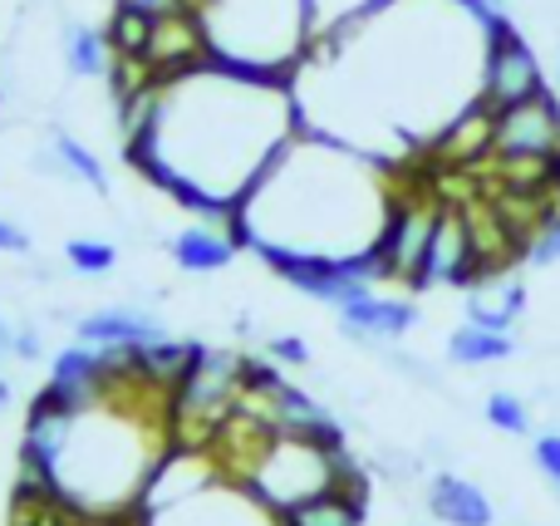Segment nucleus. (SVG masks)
I'll use <instances>...</instances> for the list:
<instances>
[{
    "mask_svg": "<svg viewBox=\"0 0 560 526\" xmlns=\"http://www.w3.org/2000/svg\"><path fill=\"white\" fill-rule=\"evenodd\" d=\"M65 69L74 79H108V69H114V45H108L104 30L84 25V20H69L65 25Z\"/></svg>",
    "mask_w": 560,
    "mask_h": 526,
    "instance_id": "4468645a",
    "label": "nucleus"
},
{
    "mask_svg": "<svg viewBox=\"0 0 560 526\" xmlns=\"http://www.w3.org/2000/svg\"><path fill=\"white\" fill-rule=\"evenodd\" d=\"M492 157L497 163H560V94L541 89L512 108H497L492 124Z\"/></svg>",
    "mask_w": 560,
    "mask_h": 526,
    "instance_id": "20e7f679",
    "label": "nucleus"
},
{
    "mask_svg": "<svg viewBox=\"0 0 560 526\" xmlns=\"http://www.w3.org/2000/svg\"><path fill=\"white\" fill-rule=\"evenodd\" d=\"M236 232L232 226H187V232H177L173 242H167V252H173V261L183 266V271H192V276H212V271H222V266H232V256H236Z\"/></svg>",
    "mask_w": 560,
    "mask_h": 526,
    "instance_id": "ddd939ff",
    "label": "nucleus"
},
{
    "mask_svg": "<svg viewBox=\"0 0 560 526\" xmlns=\"http://www.w3.org/2000/svg\"><path fill=\"white\" fill-rule=\"evenodd\" d=\"M5 354H10V325L0 320V360H5Z\"/></svg>",
    "mask_w": 560,
    "mask_h": 526,
    "instance_id": "a878e982",
    "label": "nucleus"
},
{
    "mask_svg": "<svg viewBox=\"0 0 560 526\" xmlns=\"http://www.w3.org/2000/svg\"><path fill=\"white\" fill-rule=\"evenodd\" d=\"M428 512H433L443 526H492L497 507L477 482L457 478V472H443V478L428 482Z\"/></svg>",
    "mask_w": 560,
    "mask_h": 526,
    "instance_id": "f8f14e48",
    "label": "nucleus"
},
{
    "mask_svg": "<svg viewBox=\"0 0 560 526\" xmlns=\"http://www.w3.org/2000/svg\"><path fill=\"white\" fill-rule=\"evenodd\" d=\"M153 20H158V15H148V10L128 5V0H118L114 15H108V30H104L108 45H114V55H124V59H143L148 35H153Z\"/></svg>",
    "mask_w": 560,
    "mask_h": 526,
    "instance_id": "a211bd4d",
    "label": "nucleus"
},
{
    "mask_svg": "<svg viewBox=\"0 0 560 526\" xmlns=\"http://www.w3.org/2000/svg\"><path fill=\"white\" fill-rule=\"evenodd\" d=\"M556 94H560V69H556Z\"/></svg>",
    "mask_w": 560,
    "mask_h": 526,
    "instance_id": "cd10ccee",
    "label": "nucleus"
},
{
    "mask_svg": "<svg viewBox=\"0 0 560 526\" xmlns=\"http://www.w3.org/2000/svg\"><path fill=\"white\" fill-rule=\"evenodd\" d=\"M345 468H349L345 453L329 448V443L300 439V433H276L271 448L261 453V463H256L242 482L280 517V512L305 507V502L335 492Z\"/></svg>",
    "mask_w": 560,
    "mask_h": 526,
    "instance_id": "7ed1b4c3",
    "label": "nucleus"
},
{
    "mask_svg": "<svg viewBox=\"0 0 560 526\" xmlns=\"http://www.w3.org/2000/svg\"><path fill=\"white\" fill-rule=\"evenodd\" d=\"M463 305H467V320L472 325L512 335V325L526 315V285H522V276H512V271H492V276L467 285Z\"/></svg>",
    "mask_w": 560,
    "mask_h": 526,
    "instance_id": "9b49d317",
    "label": "nucleus"
},
{
    "mask_svg": "<svg viewBox=\"0 0 560 526\" xmlns=\"http://www.w3.org/2000/svg\"><path fill=\"white\" fill-rule=\"evenodd\" d=\"M295 133L300 108L290 79L202 59L197 69L163 79L153 124L128 143V153L138 173L183 207L232 226L242 197Z\"/></svg>",
    "mask_w": 560,
    "mask_h": 526,
    "instance_id": "f257e3e1",
    "label": "nucleus"
},
{
    "mask_svg": "<svg viewBox=\"0 0 560 526\" xmlns=\"http://www.w3.org/2000/svg\"><path fill=\"white\" fill-rule=\"evenodd\" d=\"M30 252V236L20 232L15 222H5V217H0V256H25Z\"/></svg>",
    "mask_w": 560,
    "mask_h": 526,
    "instance_id": "393cba45",
    "label": "nucleus"
},
{
    "mask_svg": "<svg viewBox=\"0 0 560 526\" xmlns=\"http://www.w3.org/2000/svg\"><path fill=\"white\" fill-rule=\"evenodd\" d=\"M74 335L94 350H143V344L167 340L163 320L148 311H133V305H108V311H94L74 325Z\"/></svg>",
    "mask_w": 560,
    "mask_h": 526,
    "instance_id": "1a4fd4ad",
    "label": "nucleus"
},
{
    "mask_svg": "<svg viewBox=\"0 0 560 526\" xmlns=\"http://www.w3.org/2000/svg\"><path fill=\"white\" fill-rule=\"evenodd\" d=\"M516 354V340L506 330H487V325H457L447 335V360L453 364H467V370H482V364H502Z\"/></svg>",
    "mask_w": 560,
    "mask_h": 526,
    "instance_id": "2eb2a0df",
    "label": "nucleus"
},
{
    "mask_svg": "<svg viewBox=\"0 0 560 526\" xmlns=\"http://www.w3.org/2000/svg\"><path fill=\"white\" fill-rule=\"evenodd\" d=\"M522 261L526 266H556L560 261V207H551V212L536 222V232L526 236V246H522Z\"/></svg>",
    "mask_w": 560,
    "mask_h": 526,
    "instance_id": "aec40b11",
    "label": "nucleus"
},
{
    "mask_svg": "<svg viewBox=\"0 0 560 526\" xmlns=\"http://www.w3.org/2000/svg\"><path fill=\"white\" fill-rule=\"evenodd\" d=\"M546 89L541 59L526 45V35L506 20V25L487 30V59H482V104L487 108H512L522 98H536Z\"/></svg>",
    "mask_w": 560,
    "mask_h": 526,
    "instance_id": "423d86ee",
    "label": "nucleus"
},
{
    "mask_svg": "<svg viewBox=\"0 0 560 526\" xmlns=\"http://www.w3.org/2000/svg\"><path fill=\"white\" fill-rule=\"evenodd\" d=\"M532 458H536V468H541V478L560 492V433H541L536 448H532Z\"/></svg>",
    "mask_w": 560,
    "mask_h": 526,
    "instance_id": "4be33fe9",
    "label": "nucleus"
},
{
    "mask_svg": "<svg viewBox=\"0 0 560 526\" xmlns=\"http://www.w3.org/2000/svg\"><path fill=\"white\" fill-rule=\"evenodd\" d=\"M388 0H305V20H310V45L325 35H339V30L359 25V20L378 15Z\"/></svg>",
    "mask_w": 560,
    "mask_h": 526,
    "instance_id": "dca6fc26",
    "label": "nucleus"
},
{
    "mask_svg": "<svg viewBox=\"0 0 560 526\" xmlns=\"http://www.w3.org/2000/svg\"><path fill=\"white\" fill-rule=\"evenodd\" d=\"M443 217V202L433 197H394V212L384 222V236H378L374 256L384 266V281H404L408 291H418V276H423V256L428 242H433V226Z\"/></svg>",
    "mask_w": 560,
    "mask_h": 526,
    "instance_id": "39448f33",
    "label": "nucleus"
},
{
    "mask_svg": "<svg viewBox=\"0 0 560 526\" xmlns=\"http://www.w3.org/2000/svg\"><path fill=\"white\" fill-rule=\"evenodd\" d=\"M65 261L74 266L79 276H108L118 266V246L114 242H94V236H74L65 246Z\"/></svg>",
    "mask_w": 560,
    "mask_h": 526,
    "instance_id": "6ab92c4d",
    "label": "nucleus"
},
{
    "mask_svg": "<svg viewBox=\"0 0 560 526\" xmlns=\"http://www.w3.org/2000/svg\"><path fill=\"white\" fill-rule=\"evenodd\" d=\"M394 212L384 167L329 133L300 128L236 207V242L252 252L369 256Z\"/></svg>",
    "mask_w": 560,
    "mask_h": 526,
    "instance_id": "f03ea898",
    "label": "nucleus"
},
{
    "mask_svg": "<svg viewBox=\"0 0 560 526\" xmlns=\"http://www.w3.org/2000/svg\"><path fill=\"white\" fill-rule=\"evenodd\" d=\"M482 276H487V266H482V256H477L467 207L443 202V217H438L433 242H428V256H423V276H418V291H433V285H453V291H467V285L482 281Z\"/></svg>",
    "mask_w": 560,
    "mask_h": 526,
    "instance_id": "0eeeda50",
    "label": "nucleus"
},
{
    "mask_svg": "<svg viewBox=\"0 0 560 526\" xmlns=\"http://www.w3.org/2000/svg\"><path fill=\"white\" fill-rule=\"evenodd\" d=\"M487 423H492V429H502V433H512V439H526V433H532V409H526L516 394L497 389L492 399H487Z\"/></svg>",
    "mask_w": 560,
    "mask_h": 526,
    "instance_id": "412c9836",
    "label": "nucleus"
},
{
    "mask_svg": "<svg viewBox=\"0 0 560 526\" xmlns=\"http://www.w3.org/2000/svg\"><path fill=\"white\" fill-rule=\"evenodd\" d=\"M5 404H10V384L0 379V409H5Z\"/></svg>",
    "mask_w": 560,
    "mask_h": 526,
    "instance_id": "bb28decb",
    "label": "nucleus"
},
{
    "mask_svg": "<svg viewBox=\"0 0 560 526\" xmlns=\"http://www.w3.org/2000/svg\"><path fill=\"white\" fill-rule=\"evenodd\" d=\"M492 124H497V108H487L482 98H472V104H467L463 114H457L453 124L428 143V153H433L438 163H447V167L482 163V157H492Z\"/></svg>",
    "mask_w": 560,
    "mask_h": 526,
    "instance_id": "9d476101",
    "label": "nucleus"
},
{
    "mask_svg": "<svg viewBox=\"0 0 560 526\" xmlns=\"http://www.w3.org/2000/svg\"><path fill=\"white\" fill-rule=\"evenodd\" d=\"M10 354H15V360H25V364H35L39 354H45V344H39V330H10Z\"/></svg>",
    "mask_w": 560,
    "mask_h": 526,
    "instance_id": "b1692460",
    "label": "nucleus"
},
{
    "mask_svg": "<svg viewBox=\"0 0 560 526\" xmlns=\"http://www.w3.org/2000/svg\"><path fill=\"white\" fill-rule=\"evenodd\" d=\"M266 350H271V360H280V364H310V344L300 340V335H276V340H266Z\"/></svg>",
    "mask_w": 560,
    "mask_h": 526,
    "instance_id": "5701e85b",
    "label": "nucleus"
},
{
    "mask_svg": "<svg viewBox=\"0 0 560 526\" xmlns=\"http://www.w3.org/2000/svg\"><path fill=\"white\" fill-rule=\"evenodd\" d=\"M49 153H55V167H59V173H69L74 183H84L89 192H98V197L108 192V173H104V163H98V157L89 153V148L79 143V138L55 133V138H49Z\"/></svg>",
    "mask_w": 560,
    "mask_h": 526,
    "instance_id": "f3484780",
    "label": "nucleus"
},
{
    "mask_svg": "<svg viewBox=\"0 0 560 526\" xmlns=\"http://www.w3.org/2000/svg\"><path fill=\"white\" fill-rule=\"evenodd\" d=\"M418 325V305L404 295H359V301L339 305V330L359 344H384V340H404Z\"/></svg>",
    "mask_w": 560,
    "mask_h": 526,
    "instance_id": "6e6552de",
    "label": "nucleus"
}]
</instances>
